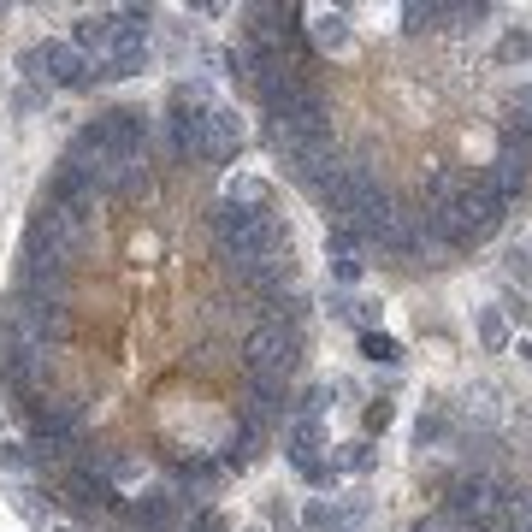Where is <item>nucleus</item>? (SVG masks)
Listing matches in <instances>:
<instances>
[{
  "label": "nucleus",
  "mask_w": 532,
  "mask_h": 532,
  "mask_svg": "<svg viewBox=\"0 0 532 532\" xmlns=\"http://www.w3.org/2000/svg\"><path fill=\"white\" fill-rule=\"evenodd\" d=\"M18 71L30 83H48V89H66V95H83L95 89V60H83L66 36H48V42H30L18 54Z\"/></svg>",
  "instance_id": "1"
},
{
  "label": "nucleus",
  "mask_w": 532,
  "mask_h": 532,
  "mask_svg": "<svg viewBox=\"0 0 532 532\" xmlns=\"http://www.w3.org/2000/svg\"><path fill=\"white\" fill-rule=\"evenodd\" d=\"M113 30H119V6H113V12H83V18L71 24L66 42L83 54V60H95V66H101V60H107V48H113Z\"/></svg>",
  "instance_id": "2"
},
{
  "label": "nucleus",
  "mask_w": 532,
  "mask_h": 532,
  "mask_svg": "<svg viewBox=\"0 0 532 532\" xmlns=\"http://www.w3.org/2000/svg\"><path fill=\"white\" fill-rule=\"evenodd\" d=\"M326 450H332V444H326V420H302V414H296V420L284 426V462L290 467L320 462Z\"/></svg>",
  "instance_id": "3"
},
{
  "label": "nucleus",
  "mask_w": 532,
  "mask_h": 532,
  "mask_svg": "<svg viewBox=\"0 0 532 532\" xmlns=\"http://www.w3.org/2000/svg\"><path fill=\"white\" fill-rule=\"evenodd\" d=\"M515 66H532V24H497L491 71H515Z\"/></svg>",
  "instance_id": "4"
},
{
  "label": "nucleus",
  "mask_w": 532,
  "mask_h": 532,
  "mask_svg": "<svg viewBox=\"0 0 532 532\" xmlns=\"http://www.w3.org/2000/svg\"><path fill=\"white\" fill-rule=\"evenodd\" d=\"M219 201H237V207H278L272 178H261V172H225V178H219Z\"/></svg>",
  "instance_id": "5"
},
{
  "label": "nucleus",
  "mask_w": 532,
  "mask_h": 532,
  "mask_svg": "<svg viewBox=\"0 0 532 532\" xmlns=\"http://www.w3.org/2000/svg\"><path fill=\"white\" fill-rule=\"evenodd\" d=\"M326 456H332V467L343 473V479H349V473H355V479L379 473V444H373V438H343V444H332Z\"/></svg>",
  "instance_id": "6"
},
{
  "label": "nucleus",
  "mask_w": 532,
  "mask_h": 532,
  "mask_svg": "<svg viewBox=\"0 0 532 532\" xmlns=\"http://www.w3.org/2000/svg\"><path fill=\"white\" fill-rule=\"evenodd\" d=\"M473 337H479V349H485V355H509V349H515V326L497 314V302L473 308Z\"/></svg>",
  "instance_id": "7"
},
{
  "label": "nucleus",
  "mask_w": 532,
  "mask_h": 532,
  "mask_svg": "<svg viewBox=\"0 0 532 532\" xmlns=\"http://www.w3.org/2000/svg\"><path fill=\"white\" fill-rule=\"evenodd\" d=\"M296 527H302V532H355V521H349V503L308 497V503H302V515H296Z\"/></svg>",
  "instance_id": "8"
},
{
  "label": "nucleus",
  "mask_w": 532,
  "mask_h": 532,
  "mask_svg": "<svg viewBox=\"0 0 532 532\" xmlns=\"http://www.w3.org/2000/svg\"><path fill=\"white\" fill-rule=\"evenodd\" d=\"M391 426H397V397H391V391H373V397L361 402V438L379 444Z\"/></svg>",
  "instance_id": "9"
},
{
  "label": "nucleus",
  "mask_w": 532,
  "mask_h": 532,
  "mask_svg": "<svg viewBox=\"0 0 532 532\" xmlns=\"http://www.w3.org/2000/svg\"><path fill=\"white\" fill-rule=\"evenodd\" d=\"M355 349H361V361H373V367H402V361H408V349H402L391 332H355Z\"/></svg>",
  "instance_id": "10"
},
{
  "label": "nucleus",
  "mask_w": 532,
  "mask_h": 532,
  "mask_svg": "<svg viewBox=\"0 0 532 532\" xmlns=\"http://www.w3.org/2000/svg\"><path fill=\"white\" fill-rule=\"evenodd\" d=\"M332 314H337V320H355L361 332H379L385 302H367V296H332Z\"/></svg>",
  "instance_id": "11"
},
{
  "label": "nucleus",
  "mask_w": 532,
  "mask_h": 532,
  "mask_svg": "<svg viewBox=\"0 0 532 532\" xmlns=\"http://www.w3.org/2000/svg\"><path fill=\"white\" fill-rule=\"evenodd\" d=\"M503 278H509V290L532 296V249H509L503 255Z\"/></svg>",
  "instance_id": "12"
},
{
  "label": "nucleus",
  "mask_w": 532,
  "mask_h": 532,
  "mask_svg": "<svg viewBox=\"0 0 532 532\" xmlns=\"http://www.w3.org/2000/svg\"><path fill=\"white\" fill-rule=\"evenodd\" d=\"M326 266H332L337 290H355V284L367 278V261H361V255H326Z\"/></svg>",
  "instance_id": "13"
},
{
  "label": "nucleus",
  "mask_w": 532,
  "mask_h": 532,
  "mask_svg": "<svg viewBox=\"0 0 532 532\" xmlns=\"http://www.w3.org/2000/svg\"><path fill=\"white\" fill-rule=\"evenodd\" d=\"M497 314L515 326V320H532V302L521 296V290H509V284H503V290H497Z\"/></svg>",
  "instance_id": "14"
},
{
  "label": "nucleus",
  "mask_w": 532,
  "mask_h": 532,
  "mask_svg": "<svg viewBox=\"0 0 532 532\" xmlns=\"http://www.w3.org/2000/svg\"><path fill=\"white\" fill-rule=\"evenodd\" d=\"M0 473H30V444L6 438V444H0Z\"/></svg>",
  "instance_id": "15"
},
{
  "label": "nucleus",
  "mask_w": 532,
  "mask_h": 532,
  "mask_svg": "<svg viewBox=\"0 0 532 532\" xmlns=\"http://www.w3.org/2000/svg\"><path fill=\"white\" fill-rule=\"evenodd\" d=\"M42 101H48V95H42V89H36V83H24V89H18V95H12V113H18V119H30V113H36V107H42Z\"/></svg>",
  "instance_id": "16"
},
{
  "label": "nucleus",
  "mask_w": 532,
  "mask_h": 532,
  "mask_svg": "<svg viewBox=\"0 0 532 532\" xmlns=\"http://www.w3.org/2000/svg\"><path fill=\"white\" fill-rule=\"evenodd\" d=\"M272 532H302V527H296V515H290V509H272Z\"/></svg>",
  "instance_id": "17"
},
{
  "label": "nucleus",
  "mask_w": 532,
  "mask_h": 532,
  "mask_svg": "<svg viewBox=\"0 0 532 532\" xmlns=\"http://www.w3.org/2000/svg\"><path fill=\"white\" fill-rule=\"evenodd\" d=\"M515 349H521V361H527V367H532V337H521V343H515Z\"/></svg>",
  "instance_id": "18"
},
{
  "label": "nucleus",
  "mask_w": 532,
  "mask_h": 532,
  "mask_svg": "<svg viewBox=\"0 0 532 532\" xmlns=\"http://www.w3.org/2000/svg\"><path fill=\"white\" fill-rule=\"evenodd\" d=\"M48 532H77V527H48Z\"/></svg>",
  "instance_id": "19"
}]
</instances>
